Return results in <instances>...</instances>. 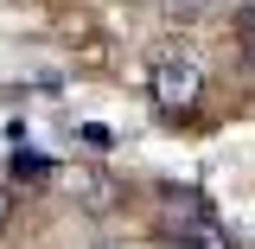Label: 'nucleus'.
<instances>
[{
	"label": "nucleus",
	"mask_w": 255,
	"mask_h": 249,
	"mask_svg": "<svg viewBox=\"0 0 255 249\" xmlns=\"http://www.w3.org/2000/svg\"><path fill=\"white\" fill-rule=\"evenodd\" d=\"M147 96H153V109L166 122H179V115H191L204 102V70H198V58H191L185 45H159L153 51V64H147Z\"/></svg>",
	"instance_id": "1"
},
{
	"label": "nucleus",
	"mask_w": 255,
	"mask_h": 249,
	"mask_svg": "<svg viewBox=\"0 0 255 249\" xmlns=\"http://www.w3.org/2000/svg\"><path fill=\"white\" fill-rule=\"evenodd\" d=\"M159 6H166V13H179V19H191V13H204L211 0H159Z\"/></svg>",
	"instance_id": "6"
},
{
	"label": "nucleus",
	"mask_w": 255,
	"mask_h": 249,
	"mask_svg": "<svg viewBox=\"0 0 255 249\" xmlns=\"http://www.w3.org/2000/svg\"><path fill=\"white\" fill-rule=\"evenodd\" d=\"M77 192L90 198V211H109V205H115V186H109L96 166H77Z\"/></svg>",
	"instance_id": "3"
},
{
	"label": "nucleus",
	"mask_w": 255,
	"mask_h": 249,
	"mask_svg": "<svg viewBox=\"0 0 255 249\" xmlns=\"http://www.w3.org/2000/svg\"><path fill=\"white\" fill-rule=\"evenodd\" d=\"M236 38H243V51H249V64H255V6L236 13Z\"/></svg>",
	"instance_id": "5"
},
{
	"label": "nucleus",
	"mask_w": 255,
	"mask_h": 249,
	"mask_svg": "<svg viewBox=\"0 0 255 249\" xmlns=\"http://www.w3.org/2000/svg\"><path fill=\"white\" fill-rule=\"evenodd\" d=\"M166 198V224H159V237L179 249H236V237L223 230V218L211 211V198L204 192H179V186H159Z\"/></svg>",
	"instance_id": "2"
},
{
	"label": "nucleus",
	"mask_w": 255,
	"mask_h": 249,
	"mask_svg": "<svg viewBox=\"0 0 255 249\" xmlns=\"http://www.w3.org/2000/svg\"><path fill=\"white\" fill-rule=\"evenodd\" d=\"M13 179H32V186H38V179H51V160L32 154V147H19V154H13Z\"/></svg>",
	"instance_id": "4"
},
{
	"label": "nucleus",
	"mask_w": 255,
	"mask_h": 249,
	"mask_svg": "<svg viewBox=\"0 0 255 249\" xmlns=\"http://www.w3.org/2000/svg\"><path fill=\"white\" fill-rule=\"evenodd\" d=\"M6 224H13V192L0 186V230H6Z\"/></svg>",
	"instance_id": "7"
}]
</instances>
